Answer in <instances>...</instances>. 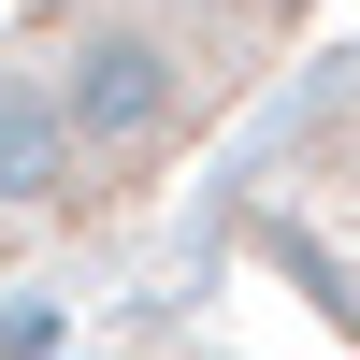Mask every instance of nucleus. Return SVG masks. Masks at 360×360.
<instances>
[{
    "label": "nucleus",
    "instance_id": "f257e3e1",
    "mask_svg": "<svg viewBox=\"0 0 360 360\" xmlns=\"http://www.w3.org/2000/svg\"><path fill=\"white\" fill-rule=\"evenodd\" d=\"M58 115H72V144H101V159H144V144L173 130V58L144 44V29H86Z\"/></svg>",
    "mask_w": 360,
    "mask_h": 360
},
{
    "label": "nucleus",
    "instance_id": "f03ea898",
    "mask_svg": "<svg viewBox=\"0 0 360 360\" xmlns=\"http://www.w3.org/2000/svg\"><path fill=\"white\" fill-rule=\"evenodd\" d=\"M58 159H72V115H58V86H0V202H44Z\"/></svg>",
    "mask_w": 360,
    "mask_h": 360
}]
</instances>
